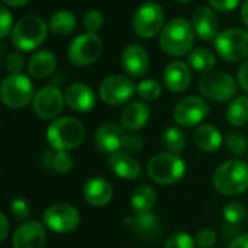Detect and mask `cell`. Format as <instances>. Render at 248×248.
Instances as JSON below:
<instances>
[{"label":"cell","mask_w":248,"mask_h":248,"mask_svg":"<svg viewBox=\"0 0 248 248\" xmlns=\"http://www.w3.org/2000/svg\"><path fill=\"white\" fill-rule=\"evenodd\" d=\"M193 25L185 17H174L167 22L160 33V46L170 57L186 55L195 44Z\"/></svg>","instance_id":"cell-1"},{"label":"cell","mask_w":248,"mask_h":248,"mask_svg":"<svg viewBox=\"0 0 248 248\" xmlns=\"http://www.w3.org/2000/svg\"><path fill=\"white\" fill-rule=\"evenodd\" d=\"M214 187L225 196H238L248 189V164L230 160L221 164L212 176Z\"/></svg>","instance_id":"cell-2"},{"label":"cell","mask_w":248,"mask_h":248,"mask_svg":"<svg viewBox=\"0 0 248 248\" xmlns=\"http://www.w3.org/2000/svg\"><path fill=\"white\" fill-rule=\"evenodd\" d=\"M86 137L83 124L71 116H62L54 119L46 129V141L54 150H74Z\"/></svg>","instance_id":"cell-3"},{"label":"cell","mask_w":248,"mask_h":248,"mask_svg":"<svg viewBox=\"0 0 248 248\" xmlns=\"http://www.w3.org/2000/svg\"><path fill=\"white\" fill-rule=\"evenodd\" d=\"M46 23L35 15L22 17L12 31V44L20 51H32L44 44L46 38Z\"/></svg>","instance_id":"cell-4"},{"label":"cell","mask_w":248,"mask_h":248,"mask_svg":"<svg viewBox=\"0 0 248 248\" xmlns=\"http://www.w3.org/2000/svg\"><path fill=\"white\" fill-rule=\"evenodd\" d=\"M147 173L155 183L171 185L179 182L186 173V163L177 154L158 153L147 164Z\"/></svg>","instance_id":"cell-5"},{"label":"cell","mask_w":248,"mask_h":248,"mask_svg":"<svg viewBox=\"0 0 248 248\" xmlns=\"http://www.w3.org/2000/svg\"><path fill=\"white\" fill-rule=\"evenodd\" d=\"M215 48L222 60L228 62L246 61L248 58V31L241 28H230L218 33Z\"/></svg>","instance_id":"cell-6"},{"label":"cell","mask_w":248,"mask_h":248,"mask_svg":"<svg viewBox=\"0 0 248 248\" xmlns=\"http://www.w3.org/2000/svg\"><path fill=\"white\" fill-rule=\"evenodd\" d=\"M0 94L7 108L20 109L33 100V84L23 74H9L1 83Z\"/></svg>","instance_id":"cell-7"},{"label":"cell","mask_w":248,"mask_h":248,"mask_svg":"<svg viewBox=\"0 0 248 248\" xmlns=\"http://www.w3.org/2000/svg\"><path fill=\"white\" fill-rule=\"evenodd\" d=\"M103 51V42L96 33H83L68 46L67 58L76 67H86L99 60Z\"/></svg>","instance_id":"cell-8"},{"label":"cell","mask_w":248,"mask_h":248,"mask_svg":"<svg viewBox=\"0 0 248 248\" xmlns=\"http://www.w3.org/2000/svg\"><path fill=\"white\" fill-rule=\"evenodd\" d=\"M199 92L215 102H228L237 94L238 84L227 73H206L198 83Z\"/></svg>","instance_id":"cell-9"},{"label":"cell","mask_w":248,"mask_h":248,"mask_svg":"<svg viewBox=\"0 0 248 248\" xmlns=\"http://www.w3.org/2000/svg\"><path fill=\"white\" fill-rule=\"evenodd\" d=\"M44 225L58 234H67L74 231L80 224V212L76 206L58 202L48 206L42 217Z\"/></svg>","instance_id":"cell-10"},{"label":"cell","mask_w":248,"mask_h":248,"mask_svg":"<svg viewBox=\"0 0 248 248\" xmlns=\"http://www.w3.org/2000/svg\"><path fill=\"white\" fill-rule=\"evenodd\" d=\"M164 25V12L160 4L157 3H144L141 4L134 17H132V28L140 38L148 39L161 33Z\"/></svg>","instance_id":"cell-11"},{"label":"cell","mask_w":248,"mask_h":248,"mask_svg":"<svg viewBox=\"0 0 248 248\" xmlns=\"http://www.w3.org/2000/svg\"><path fill=\"white\" fill-rule=\"evenodd\" d=\"M134 93H135L134 83L126 76H121V74H112L106 77L99 87L100 99L110 106H119L126 103Z\"/></svg>","instance_id":"cell-12"},{"label":"cell","mask_w":248,"mask_h":248,"mask_svg":"<svg viewBox=\"0 0 248 248\" xmlns=\"http://www.w3.org/2000/svg\"><path fill=\"white\" fill-rule=\"evenodd\" d=\"M65 105L64 94L55 86H45L38 90L32 100V109L41 119H57Z\"/></svg>","instance_id":"cell-13"},{"label":"cell","mask_w":248,"mask_h":248,"mask_svg":"<svg viewBox=\"0 0 248 248\" xmlns=\"http://www.w3.org/2000/svg\"><path fill=\"white\" fill-rule=\"evenodd\" d=\"M209 113L208 103L196 96L182 99L173 109V118L176 124L182 126H195L201 124Z\"/></svg>","instance_id":"cell-14"},{"label":"cell","mask_w":248,"mask_h":248,"mask_svg":"<svg viewBox=\"0 0 248 248\" xmlns=\"http://www.w3.org/2000/svg\"><path fill=\"white\" fill-rule=\"evenodd\" d=\"M125 140H126L125 128L113 122L100 125L94 134L96 147L106 154H112L115 151L124 150Z\"/></svg>","instance_id":"cell-15"},{"label":"cell","mask_w":248,"mask_h":248,"mask_svg":"<svg viewBox=\"0 0 248 248\" xmlns=\"http://www.w3.org/2000/svg\"><path fill=\"white\" fill-rule=\"evenodd\" d=\"M13 248H44L46 244V234L42 224L36 221L23 222L13 235Z\"/></svg>","instance_id":"cell-16"},{"label":"cell","mask_w":248,"mask_h":248,"mask_svg":"<svg viewBox=\"0 0 248 248\" xmlns=\"http://www.w3.org/2000/svg\"><path fill=\"white\" fill-rule=\"evenodd\" d=\"M122 65L124 70L132 77H142L147 74L150 67L148 52L140 44H129L122 51Z\"/></svg>","instance_id":"cell-17"},{"label":"cell","mask_w":248,"mask_h":248,"mask_svg":"<svg viewBox=\"0 0 248 248\" xmlns=\"http://www.w3.org/2000/svg\"><path fill=\"white\" fill-rule=\"evenodd\" d=\"M65 105L74 112H89L96 105V94L84 83H73L64 92Z\"/></svg>","instance_id":"cell-18"},{"label":"cell","mask_w":248,"mask_h":248,"mask_svg":"<svg viewBox=\"0 0 248 248\" xmlns=\"http://www.w3.org/2000/svg\"><path fill=\"white\" fill-rule=\"evenodd\" d=\"M192 25H193L195 33L203 41H211L218 36L219 23H218V17L215 12L211 7H206V6L198 7L193 12Z\"/></svg>","instance_id":"cell-19"},{"label":"cell","mask_w":248,"mask_h":248,"mask_svg":"<svg viewBox=\"0 0 248 248\" xmlns=\"http://www.w3.org/2000/svg\"><path fill=\"white\" fill-rule=\"evenodd\" d=\"M108 166L113 174L124 180H135L141 176L140 163L125 151H115L109 154Z\"/></svg>","instance_id":"cell-20"},{"label":"cell","mask_w":248,"mask_h":248,"mask_svg":"<svg viewBox=\"0 0 248 248\" xmlns=\"http://www.w3.org/2000/svg\"><path fill=\"white\" fill-rule=\"evenodd\" d=\"M125 222L140 240L144 241L155 240L160 234V222L153 212L135 214L134 217L126 218Z\"/></svg>","instance_id":"cell-21"},{"label":"cell","mask_w":248,"mask_h":248,"mask_svg":"<svg viewBox=\"0 0 248 248\" xmlns=\"http://www.w3.org/2000/svg\"><path fill=\"white\" fill-rule=\"evenodd\" d=\"M164 84L170 92L182 93L185 92L192 81V73L186 62L173 61L164 70Z\"/></svg>","instance_id":"cell-22"},{"label":"cell","mask_w":248,"mask_h":248,"mask_svg":"<svg viewBox=\"0 0 248 248\" xmlns=\"http://www.w3.org/2000/svg\"><path fill=\"white\" fill-rule=\"evenodd\" d=\"M84 198L93 206H105L113 198L112 185L103 177H90L84 185Z\"/></svg>","instance_id":"cell-23"},{"label":"cell","mask_w":248,"mask_h":248,"mask_svg":"<svg viewBox=\"0 0 248 248\" xmlns=\"http://www.w3.org/2000/svg\"><path fill=\"white\" fill-rule=\"evenodd\" d=\"M150 119V108L144 102H131L125 106L121 115V124L126 131H140Z\"/></svg>","instance_id":"cell-24"},{"label":"cell","mask_w":248,"mask_h":248,"mask_svg":"<svg viewBox=\"0 0 248 248\" xmlns=\"http://www.w3.org/2000/svg\"><path fill=\"white\" fill-rule=\"evenodd\" d=\"M41 163H42V167H45L48 171L57 173V174H67L71 171L74 166V160L67 151L54 150V148L42 153Z\"/></svg>","instance_id":"cell-25"},{"label":"cell","mask_w":248,"mask_h":248,"mask_svg":"<svg viewBox=\"0 0 248 248\" xmlns=\"http://www.w3.org/2000/svg\"><path fill=\"white\" fill-rule=\"evenodd\" d=\"M57 68V58L51 51H38L28 61V73L35 78H45Z\"/></svg>","instance_id":"cell-26"},{"label":"cell","mask_w":248,"mask_h":248,"mask_svg":"<svg viewBox=\"0 0 248 248\" xmlns=\"http://www.w3.org/2000/svg\"><path fill=\"white\" fill-rule=\"evenodd\" d=\"M195 144L205 153L217 151L222 144V135L214 125H201L195 131Z\"/></svg>","instance_id":"cell-27"},{"label":"cell","mask_w":248,"mask_h":248,"mask_svg":"<svg viewBox=\"0 0 248 248\" xmlns=\"http://www.w3.org/2000/svg\"><path fill=\"white\" fill-rule=\"evenodd\" d=\"M155 202H157V195L154 189L147 185L138 186L131 196V208L135 214L151 212L153 208L155 206Z\"/></svg>","instance_id":"cell-28"},{"label":"cell","mask_w":248,"mask_h":248,"mask_svg":"<svg viewBox=\"0 0 248 248\" xmlns=\"http://www.w3.org/2000/svg\"><path fill=\"white\" fill-rule=\"evenodd\" d=\"M48 26L55 35L65 36V35H70L74 32V29L77 26V19L68 10H58L51 16Z\"/></svg>","instance_id":"cell-29"},{"label":"cell","mask_w":248,"mask_h":248,"mask_svg":"<svg viewBox=\"0 0 248 248\" xmlns=\"http://www.w3.org/2000/svg\"><path fill=\"white\" fill-rule=\"evenodd\" d=\"M187 61H189V64H190V67L193 70L201 71V73H211V70L217 64V58H215L214 52L209 51L208 48H196V49H193L189 54Z\"/></svg>","instance_id":"cell-30"},{"label":"cell","mask_w":248,"mask_h":248,"mask_svg":"<svg viewBox=\"0 0 248 248\" xmlns=\"http://www.w3.org/2000/svg\"><path fill=\"white\" fill-rule=\"evenodd\" d=\"M227 119L234 126H243L248 122V97L238 96L235 97L228 109H227Z\"/></svg>","instance_id":"cell-31"},{"label":"cell","mask_w":248,"mask_h":248,"mask_svg":"<svg viewBox=\"0 0 248 248\" xmlns=\"http://www.w3.org/2000/svg\"><path fill=\"white\" fill-rule=\"evenodd\" d=\"M163 144L170 153L180 154L186 147V135L180 128H167L163 134Z\"/></svg>","instance_id":"cell-32"},{"label":"cell","mask_w":248,"mask_h":248,"mask_svg":"<svg viewBox=\"0 0 248 248\" xmlns=\"http://www.w3.org/2000/svg\"><path fill=\"white\" fill-rule=\"evenodd\" d=\"M135 93L145 102H154L161 96V84L154 78H147L135 86Z\"/></svg>","instance_id":"cell-33"},{"label":"cell","mask_w":248,"mask_h":248,"mask_svg":"<svg viewBox=\"0 0 248 248\" xmlns=\"http://www.w3.org/2000/svg\"><path fill=\"white\" fill-rule=\"evenodd\" d=\"M246 206L244 203H241L240 201H232L228 202L222 211L224 219L227 224L230 225H240L243 222V219L246 218Z\"/></svg>","instance_id":"cell-34"},{"label":"cell","mask_w":248,"mask_h":248,"mask_svg":"<svg viewBox=\"0 0 248 248\" xmlns=\"http://www.w3.org/2000/svg\"><path fill=\"white\" fill-rule=\"evenodd\" d=\"M225 144H227V148H228V151L231 154H234L237 157H241L247 150L248 140L244 134H241L238 131H231L227 135Z\"/></svg>","instance_id":"cell-35"},{"label":"cell","mask_w":248,"mask_h":248,"mask_svg":"<svg viewBox=\"0 0 248 248\" xmlns=\"http://www.w3.org/2000/svg\"><path fill=\"white\" fill-rule=\"evenodd\" d=\"M9 211L12 217L17 221H26L31 215V205L23 198H16L10 202Z\"/></svg>","instance_id":"cell-36"},{"label":"cell","mask_w":248,"mask_h":248,"mask_svg":"<svg viewBox=\"0 0 248 248\" xmlns=\"http://www.w3.org/2000/svg\"><path fill=\"white\" fill-rule=\"evenodd\" d=\"M196 241L187 232H176L166 241L164 248H195Z\"/></svg>","instance_id":"cell-37"},{"label":"cell","mask_w":248,"mask_h":248,"mask_svg":"<svg viewBox=\"0 0 248 248\" xmlns=\"http://www.w3.org/2000/svg\"><path fill=\"white\" fill-rule=\"evenodd\" d=\"M83 25L87 32L96 33L103 25V15L99 10H89L83 17Z\"/></svg>","instance_id":"cell-38"},{"label":"cell","mask_w":248,"mask_h":248,"mask_svg":"<svg viewBox=\"0 0 248 248\" xmlns=\"http://www.w3.org/2000/svg\"><path fill=\"white\" fill-rule=\"evenodd\" d=\"M4 67L10 74H20V70L23 67V58L17 52H12L4 58Z\"/></svg>","instance_id":"cell-39"},{"label":"cell","mask_w":248,"mask_h":248,"mask_svg":"<svg viewBox=\"0 0 248 248\" xmlns=\"http://www.w3.org/2000/svg\"><path fill=\"white\" fill-rule=\"evenodd\" d=\"M195 241L201 248H211L217 243V234L212 230H202L196 234Z\"/></svg>","instance_id":"cell-40"},{"label":"cell","mask_w":248,"mask_h":248,"mask_svg":"<svg viewBox=\"0 0 248 248\" xmlns=\"http://www.w3.org/2000/svg\"><path fill=\"white\" fill-rule=\"evenodd\" d=\"M12 22H13V16L12 13L6 9V7H1L0 9V38H6L12 29Z\"/></svg>","instance_id":"cell-41"},{"label":"cell","mask_w":248,"mask_h":248,"mask_svg":"<svg viewBox=\"0 0 248 248\" xmlns=\"http://www.w3.org/2000/svg\"><path fill=\"white\" fill-rule=\"evenodd\" d=\"M144 148V141L138 135H126L124 150L128 153H140Z\"/></svg>","instance_id":"cell-42"},{"label":"cell","mask_w":248,"mask_h":248,"mask_svg":"<svg viewBox=\"0 0 248 248\" xmlns=\"http://www.w3.org/2000/svg\"><path fill=\"white\" fill-rule=\"evenodd\" d=\"M209 4L219 12H231L240 4V0H209Z\"/></svg>","instance_id":"cell-43"},{"label":"cell","mask_w":248,"mask_h":248,"mask_svg":"<svg viewBox=\"0 0 248 248\" xmlns=\"http://www.w3.org/2000/svg\"><path fill=\"white\" fill-rule=\"evenodd\" d=\"M238 86L248 93V58L238 68Z\"/></svg>","instance_id":"cell-44"},{"label":"cell","mask_w":248,"mask_h":248,"mask_svg":"<svg viewBox=\"0 0 248 248\" xmlns=\"http://www.w3.org/2000/svg\"><path fill=\"white\" fill-rule=\"evenodd\" d=\"M228 248H248V234L235 237V238L230 243Z\"/></svg>","instance_id":"cell-45"},{"label":"cell","mask_w":248,"mask_h":248,"mask_svg":"<svg viewBox=\"0 0 248 248\" xmlns=\"http://www.w3.org/2000/svg\"><path fill=\"white\" fill-rule=\"evenodd\" d=\"M0 221H1V235H0V241H4L7 237V231H9V221L6 218V214H0Z\"/></svg>","instance_id":"cell-46"},{"label":"cell","mask_w":248,"mask_h":248,"mask_svg":"<svg viewBox=\"0 0 248 248\" xmlns=\"http://www.w3.org/2000/svg\"><path fill=\"white\" fill-rule=\"evenodd\" d=\"M4 4L10 6V7H20V6H25L28 4L31 0H1Z\"/></svg>","instance_id":"cell-47"},{"label":"cell","mask_w":248,"mask_h":248,"mask_svg":"<svg viewBox=\"0 0 248 248\" xmlns=\"http://www.w3.org/2000/svg\"><path fill=\"white\" fill-rule=\"evenodd\" d=\"M241 19L246 23V26L248 28V0H246V3L241 7Z\"/></svg>","instance_id":"cell-48"},{"label":"cell","mask_w":248,"mask_h":248,"mask_svg":"<svg viewBox=\"0 0 248 248\" xmlns=\"http://www.w3.org/2000/svg\"><path fill=\"white\" fill-rule=\"evenodd\" d=\"M174 1H177V3H182V4H186V3H190L192 0H174Z\"/></svg>","instance_id":"cell-49"}]
</instances>
